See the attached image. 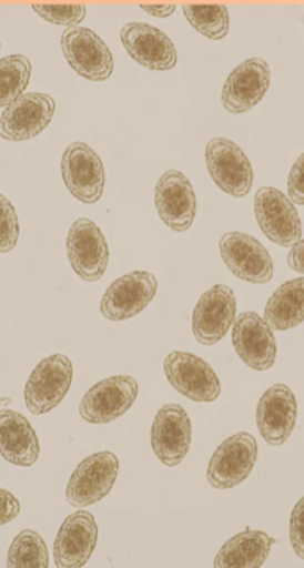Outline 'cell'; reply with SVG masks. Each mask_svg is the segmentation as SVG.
Returning a JSON list of instances; mask_svg holds the SVG:
<instances>
[{
  "label": "cell",
  "mask_w": 304,
  "mask_h": 568,
  "mask_svg": "<svg viewBox=\"0 0 304 568\" xmlns=\"http://www.w3.org/2000/svg\"><path fill=\"white\" fill-rule=\"evenodd\" d=\"M164 373L169 384L191 402L212 403L220 398L216 373L197 355L174 351L164 361Z\"/></svg>",
  "instance_id": "obj_6"
},
{
  "label": "cell",
  "mask_w": 304,
  "mask_h": 568,
  "mask_svg": "<svg viewBox=\"0 0 304 568\" xmlns=\"http://www.w3.org/2000/svg\"><path fill=\"white\" fill-rule=\"evenodd\" d=\"M138 392V383L131 376L108 377L84 395L79 405V416L93 425L111 424L134 405Z\"/></svg>",
  "instance_id": "obj_4"
},
{
  "label": "cell",
  "mask_w": 304,
  "mask_h": 568,
  "mask_svg": "<svg viewBox=\"0 0 304 568\" xmlns=\"http://www.w3.org/2000/svg\"><path fill=\"white\" fill-rule=\"evenodd\" d=\"M139 7H141V10H144L145 13L152 14V17L156 18L171 17L175 11L174 6H163V3H160V6H148V3H141Z\"/></svg>",
  "instance_id": "obj_34"
},
{
  "label": "cell",
  "mask_w": 304,
  "mask_h": 568,
  "mask_svg": "<svg viewBox=\"0 0 304 568\" xmlns=\"http://www.w3.org/2000/svg\"><path fill=\"white\" fill-rule=\"evenodd\" d=\"M9 568H48L50 567V552L47 544L36 530H22L20 536L11 544Z\"/></svg>",
  "instance_id": "obj_25"
},
{
  "label": "cell",
  "mask_w": 304,
  "mask_h": 568,
  "mask_svg": "<svg viewBox=\"0 0 304 568\" xmlns=\"http://www.w3.org/2000/svg\"><path fill=\"white\" fill-rule=\"evenodd\" d=\"M291 544L295 555L304 560V497L298 500L291 517Z\"/></svg>",
  "instance_id": "obj_30"
},
{
  "label": "cell",
  "mask_w": 304,
  "mask_h": 568,
  "mask_svg": "<svg viewBox=\"0 0 304 568\" xmlns=\"http://www.w3.org/2000/svg\"><path fill=\"white\" fill-rule=\"evenodd\" d=\"M304 321V278L281 284L265 306V323L272 331L285 332Z\"/></svg>",
  "instance_id": "obj_24"
},
{
  "label": "cell",
  "mask_w": 304,
  "mask_h": 568,
  "mask_svg": "<svg viewBox=\"0 0 304 568\" xmlns=\"http://www.w3.org/2000/svg\"><path fill=\"white\" fill-rule=\"evenodd\" d=\"M221 257L229 271L243 282L264 284L273 278V260L265 246L245 233H227L221 237Z\"/></svg>",
  "instance_id": "obj_13"
},
{
  "label": "cell",
  "mask_w": 304,
  "mask_h": 568,
  "mask_svg": "<svg viewBox=\"0 0 304 568\" xmlns=\"http://www.w3.org/2000/svg\"><path fill=\"white\" fill-rule=\"evenodd\" d=\"M119 476V458L112 452L90 455L71 474L67 485V500L73 507L100 503L111 491Z\"/></svg>",
  "instance_id": "obj_2"
},
{
  "label": "cell",
  "mask_w": 304,
  "mask_h": 568,
  "mask_svg": "<svg viewBox=\"0 0 304 568\" xmlns=\"http://www.w3.org/2000/svg\"><path fill=\"white\" fill-rule=\"evenodd\" d=\"M73 364L67 355L43 358L33 369L24 388L26 406L36 416L51 413L69 394Z\"/></svg>",
  "instance_id": "obj_1"
},
{
  "label": "cell",
  "mask_w": 304,
  "mask_h": 568,
  "mask_svg": "<svg viewBox=\"0 0 304 568\" xmlns=\"http://www.w3.org/2000/svg\"><path fill=\"white\" fill-rule=\"evenodd\" d=\"M156 291L155 275L150 272L136 271L120 276L101 298V315L112 323L131 320L148 308Z\"/></svg>",
  "instance_id": "obj_11"
},
{
  "label": "cell",
  "mask_w": 304,
  "mask_h": 568,
  "mask_svg": "<svg viewBox=\"0 0 304 568\" xmlns=\"http://www.w3.org/2000/svg\"><path fill=\"white\" fill-rule=\"evenodd\" d=\"M191 440L193 428L183 406L171 403L161 407L150 432V443L156 458L164 466H179L190 452Z\"/></svg>",
  "instance_id": "obj_12"
},
{
  "label": "cell",
  "mask_w": 304,
  "mask_h": 568,
  "mask_svg": "<svg viewBox=\"0 0 304 568\" xmlns=\"http://www.w3.org/2000/svg\"><path fill=\"white\" fill-rule=\"evenodd\" d=\"M257 428L270 446H283L294 433L296 399L294 392L284 384L270 387L259 402Z\"/></svg>",
  "instance_id": "obj_21"
},
{
  "label": "cell",
  "mask_w": 304,
  "mask_h": 568,
  "mask_svg": "<svg viewBox=\"0 0 304 568\" xmlns=\"http://www.w3.org/2000/svg\"><path fill=\"white\" fill-rule=\"evenodd\" d=\"M32 9L44 21L58 26L78 28L85 18V7L82 6H33Z\"/></svg>",
  "instance_id": "obj_28"
},
{
  "label": "cell",
  "mask_w": 304,
  "mask_h": 568,
  "mask_svg": "<svg viewBox=\"0 0 304 568\" xmlns=\"http://www.w3.org/2000/svg\"><path fill=\"white\" fill-rule=\"evenodd\" d=\"M288 265L298 274L304 275V239L292 246L291 253H288Z\"/></svg>",
  "instance_id": "obj_33"
},
{
  "label": "cell",
  "mask_w": 304,
  "mask_h": 568,
  "mask_svg": "<svg viewBox=\"0 0 304 568\" xmlns=\"http://www.w3.org/2000/svg\"><path fill=\"white\" fill-rule=\"evenodd\" d=\"M275 538L262 530L246 529L236 534L217 552L213 566L217 568H259L268 559Z\"/></svg>",
  "instance_id": "obj_23"
},
{
  "label": "cell",
  "mask_w": 304,
  "mask_h": 568,
  "mask_svg": "<svg viewBox=\"0 0 304 568\" xmlns=\"http://www.w3.org/2000/svg\"><path fill=\"white\" fill-rule=\"evenodd\" d=\"M232 343L239 357L255 372H266L275 365V335L257 313L246 312L235 317Z\"/></svg>",
  "instance_id": "obj_17"
},
{
  "label": "cell",
  "mask_w": 304,
  "mask_h": 568,
  "mask_svg": "<svg viewBox=\"0 0 304 568\" xmlns=\"http://www.w3.org/2000/svg\"><path fill=\"white\" fill-rule=\"evenodd\" d=\"M2 457L14 466L36 465L40 443L28 418L17 410L2 409Z\"/></svg>",
  "instance_id": "obj_22"
},
{
  "label": "cell",
  "mask_w": 304,
  "mask_h": 568,
  "mask_svg": "<svg viewBox=\"0 0 304 568\" xmlns=\"http://www.w3.org/2000/svg\"><path fill=\"white\" fill-rule=\"evenodd\" d=\"M54 112L55 102L47 93H24L2 112L3 140L21 142L39 136L50 125Z\"/></svg>",
  "instance_id": "obj_15"
},
{
  "label": "cell",
  "mask_w": 304,
  "mask_h": 568,
  "mask_svg": "<svg viewBox=\"0 0 304 568\" xmlns=\"http://www.w3.org/2000/svg\"><path fill=\"white\" fill-rule=\"evenodd\" d=\"M287 185L292 203L304 205V153L292 166Z\"/></svg>",
  "instance_id": "obj_31"
},
{
  "label": "cell",
  "mask_w": 304,
  "mask_h": 568,
  "mask_svg": "<svg viewBox=\"0 0 304 568\" xmlns=\"http://www.w3.org/2000/svg\"><path fill=\"white\" fill-rule=\"evenodd\" d=\"M0 209H2V253H9L18 244L20 237V223H18L17 211L11 205L9 197H0Z\"/></svg>",
  "instance_id": "obj_29"
},
{
  "label": "cell",
  "mask_w": 304,
  "mask_h": 568,
  "mask_svg": "<svg viewBox=\"0 0 304 568\" xmlns=\"http://www.w3.org/2000/svg\"><path fill=\"white\" fill-rule=\"evenodd\" d=\"M188 22L201 36L210 40H223L229 32V10L224 6H185L183 7Z\"/></svg>",
  "instance_id": "obj_27"
},
{
  "label": "cell",
  "mask_w": 304,
  "mask_h": 568,
  "mask_svg": "<svg viewBox=\"0 0 304 568\" xmlns=\"http://www.w3.org/2000/svg\"><path fill=\"white\" fill-rule=\"evenodd\" d=\"M123 48L139 65L153 71H168L178 65L175 44L166 33L145 22H130L120 32Z\"/></svg>",
  "instance_id": "obj_16"
},
{
  "label": "cell",
  "mask_w": 304,
  "mask_h": 568,
  "mask_svg": "<svg viewBox=\"0 0 304 568\" xmlns=\"http://www.w3.org/2000/svg\"><path fill=\"white\" fill-rule=\"evenodd\" d=\"M67 256L74 274L84 282H99L104 275L109 264L108 242L92 220L81 219L71 224L67 235Z\"/></svg>",
  "instance_id": "obj_9"
},
{
  "label": "cell",
  "mask_w": 304,
  "mask_h": 568,
  "mask_svg": "<svg viewBox=\"0 0 304 568\" xmlns=\"http://www.w3.org/2000/svg\"><path fill=\"white\" fill-rule=\"evenodd\" d=\"M236 301L234 291L226 284L210 287L199 298L193 312V334L201 345L213 346L227 335L234 325Z\"/></svg>",
  "instance_id": "obj_14"
},
{
  "label": "cell",
  "mask_w": 304,
  "mask_h": 568,
  "mask_svg": "<svg viewBox=\"0 0 304 568\" xmlns=\"http://www.w3.org/2000/svg\"><path fill=\"white\" fill-rule=\"evenodd\" d=\"M257 459V443L250 433H236L216 448L206 469L210 487L234 488L253 473Z\"/></svg>",
  "instance_id": "obj_5"
},
{
  "label": "cell",
  "mask_w": 304,
  "mask_h": 568,
  "mask_svg": "<svg viewBox=\"0 0 304 568\" xmlns=\"http://www.w3.org/2000/svg\"><path fill=\"white\" fill-rule=\"evenodd\" d=\"M99 540V526L89 511H77L60 526L54 544V560L59 568H81L92 558Z\"/></svg>",
  "instance_id": "obj_20"
},
{
  "label": "cell",
  "mask_w": 304,
  "mask_h": 568,
  "mask_svg": "<svg viewBox=\"0 0 304 568\" xmlns=\"http://www.w3.org/2000/svg\"><path fill=\"white\" fill-rule=\"evenodd\" d=\"M206 168L213 182L234 197L246 196L254 182V171L245 152L235 142L215 138L206 144Z\"/></svg>",
  "instance_id": "obj_7"
},
{
  "label": "cell",
  "mask_w": 304,
  "mask_h": 568,
  "mask_svg": "<svg viewBox=\"0 0 304 568\" xmlns=\"http://www.w3.org/2000/svg\"><path fill=\"white\" fill-rule=\"evenodd\" d=\"M155 205L161 220L175 233H185L196 219V193L190 179L180 171L161 175L155 189Z\"/></svg>",
  "instance_id": "obj_18"
},
{
  "label": "cell",
  "mask_w": 304,
  "mask_h": 568,
  "mask_svg": "<svg viewBox=\"0 0 304 568\" xmlns=\"http://www.w3.org/2000/svg\"><path fill=\"white\" fill-rule=\"evenodd\" d=\"M67 189L84 204L99 203L104 192V166L97 152L84 142H73L62 156Z\"/></svg>",
  "instance_id": "obj_10"
},
{
  "label": "cell",
  "mask_w": 304,
  "mask_h": 568,
  "mask_svg": "<svg viewBox=\"0 0 304 568\" xmlns=\"http://www.w3.org/2000/svg\"><path fill=\"white\" fill-rule=\"evenodd\" d=\"M63 55L71 69L90 81H107L114 71V59L103 39L92 29L70 28L62 33Z\"/></svg>",
  "instance_id": "obj_8"
},
{
  "label": "cell",
  "mask_w": 304,
  "mask_h": 568,
  "mask_svg": "<svg viewBox=\"0 0 304 568\" xmlns=\"http://www.w3.org/2000/svg\"><path fill=\"white\" fill-rule=\"evenodd\" d=\"M0 71H2V84H0V103L2 108L9 106L14 100L24 95L26 88L29 85L30 71L32 65L28 58L21 54L7 55L0 62Z\"/></svg>",
  "instance_id": "obj_26"
},
{
  "label": "cell",
  "mask_w": 304,
  "mask_h": 568,
  "mask_svg": "<svg viewBox=\"0 0 304 568\" xmlns=\"http://www.w3.org/2000/svg\"><path fill=\"white\" fill-rule=\"evenodd\" d=\"M254 213L262 233L281 246L292 248L302 241V222L291 197L273 186H262L254 197Z\"/></svg>",
  "instance_id": "obj_3"
},
{
  "label": "cell",
  "mask_w": 304,
  "mask_h": 568,
  "mask_svg": "<svg viewBox=\"0 0 304 568\" xmlns=\"http://www.w3.org/2000/svg\"><path fill=\"white\" fill-rule=\"evenodd\" d=\"M270 65L261 58L247 59L229 74L223 88L224 110L242 114L253 110L270 88Z\"/></svg>",
  "instance_id": "obj_19"
},
{
  "label": "cell",
  "mask_w": 304,
  "mask_h": 568,
  "mask_svg": "<svg viewBox=\"0 0 304 568\" xmlns=\"http://www.w3.org/2000/svg\"><path fill=\"white\" fill-rule=\"evenodd\" d=\"M2 499H3V508H2V526L9 525L10 521H13L14 518L20 515V503H18L17 497L11 495L7 489H2Z\"/></svg>",
  "instance_id": "obj_32"
}]
</instances>
